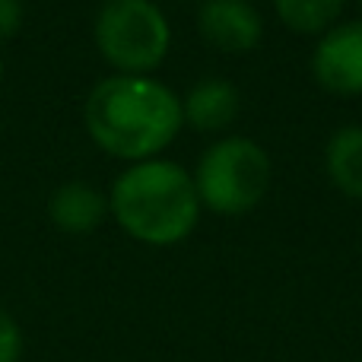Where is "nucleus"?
<instances>
[{
    "label": "nucleus",
    "mask_w": 362,
    "mask_h": 362,
    "mask_svg": "<svg viewBox=\"0 0 362 362\" xmlns=\"http://www.w3.org/2000/svg\"><path fill=\"white\" fill-rule=\"evenodd\" d=\"M197 29L206 45L226 54H245L264 38V19L251 0H204Z\"/></svg>",
    "instance_id": "423d86ee"
},
{
    "label": "nucleus",
    "mask_w": 362,
    "mask_h": 362,
    "mask_svg": "<svg viewBox=\"0 0 362 362\" xmlns=\"http://www.w3.org/2000/svg\"><path fill=\"white\" fill-rule=\"evenodd\" d=\"M51 223L67 235H86V232L99 229V223L108 213V197L99 187L86 185V181H67L61 185L48 200Z\"/></svg>",
    "instance_id": "6e6552de"
},
{
    "label": "nucleus",
    "mask_w": 362,
    "mask_h": 362,
    "mask_svg": "<svg viewBox=\"0 0 362 362\" xmlns=\"http://www.w3.org/2000/svg\"><path fill=\"white\" fill-rule=\"evenodd\" d=\"M325 169L331 185L353 200H362V127L350 124L331 134L325 150Z\"/></svg>",
    "instance_id": "1a4fd4ad"
},
{
    "label": "nucleus",
    "mask_w": 362,
    "mask_h": 362,
    "mask_svg": "<svg viewBox=\"0 0 362 362\" xmlns=\"http://www.w3.org/2000/svg\"><path fill=\"white\" fill-rule=\"evenodd\" d=\"M274 165L257 140L251 137H223L206 146L194 169L200 206L219 213V216H238L255 210L270 187Z\"/></svg>",
    "instance_id": "7ed1b4c3"
},
{
    "label": "nucleus",
    "mask_w": 362,
    "mask_h": 362,
    "mask_svg": "<svg viewBox=\"0 0 362 362\" xmlns=\"http://www.w3.org/2000/svg\"><path fill=\"white\" fill-rule=\"evenodd\" d=\"M108 210L131 238L153 248H169L194 232L200 197L185 165L156 156L134 163L115 178Z\"/></svg>",
    "instance_id": "f03ea898"
},
{
    "label": "nucleus",
    "mask_w": 362,
    "mask_h": 362,
    "mask_svg": "<svg viewBox=\"0 0 362 362\" xmlns=\"http://www.w3.org/2000/svg\"><path fill=\"white\" fill-rule=\"evenodd\" d=\"M185 127L181 95L153 76L115 74L86 99V131L99 150L127 163L156 159Z\"/></svg>",
    "instance_id": "f257e3e1"
},
{
    "label": "nucleus",
    "mask_w": 362,
    "mask_h": 362,
    "mask_svg": "<svg viewBox=\"0 0 362 362\" xmlns=\"http://www.w3.org/2000/svg\"><path fill=\"white\" fill-rule=\"evenodd\" d=\"M23 25V0H0V42L13 38Z\"/></svg>",
    "instance_id": "f8f14e48"
},
{
    "label": "nucleus",
    "mask_w": 362,
    "mask_h": 362,
    "mask_svg": "<svg viewBox=\"0 0 362 362\" xmlns=\"http://www.w3.org/2000/svg\"><path fill=\"white\" fill-rule=\"evenodd\" d=\"M23 359V327L16 325L10 312L0 308V362H19Z\"/></svg>",
    "instance_id": "9b49d317"
},
{
    "label": "nucleus",
    "mask_w": 362,
    "mask_h": 362,
    "mask_svg": "<svg viewBox=\"0 0 362 362\" xmlns=\"http://www.w3.org/2000/svg\"><path fill=\"white\" fill-rule=\"evenodd\" d=\"M346 0H274V13L286 29L299 35H325L331 25H337Z\"/></svg>",
    "instance_id": "9d476101"
},
{
    "label": "nucleus",
    "mask_w": 362,
    "mask_h": 362,
    "mask_svg": "<svg viewBox=\"0 0 362 362\" xmlns=\"http://www.w3.org/2000/svg\"><path fill=\"white\" fill-rule=\"evenodd\" d=\"M359 6H362V0H359Z\"/></svg>",
    "instance_id": "4468645a"
},
{
    "label": "nucleus",
    "mask_w": 362,
    "mask_h": 362,
    "mask_svg": "<svg viewBox=\"0 0 362 362\" xmlns=\"http://www.w3.org/2000/svg\"><path fill=\"white\" fill-rule=\"evenodd\" d=\"M312 76L334 95H362V19L337 23L318 38Z\"/></svg>",
    "instance_id": "39448f33"
},
{
    "label": "nucleus",
    "mask_w": 362,
    "mask_h": 362,
    "mask_svg": "<svg viewBox=\"0 0 362 362\" xmlns=\"http://www.w3.org/2000/svg\"><path fill=\"white\" fill-rule=\"evenodd\" d=\"M238 89L229 80H219V76H206V80L194 83L187 89V95L181 99V115H185V124L194 127L200 134H216L235 121L238 115Z\"/></svg>",
    "instance_id": "0eeeda50"
},
{
    "label": "nucleus",
    "mask_w": 362,
    "mask_h": 362,
    "mask_svg": "<svg viewBox=\"0 0 362 362\" xmlns=\"http://www.w3.org/2000/svg\"><path fill=\"white\" fill-rule=\"evenodd\" d=\"M95 45L118 74L150 76L172 48V25L153 0H105L95 16Z\"/></svg>",
    "instance_id": "20e7f679"
},
{
    "label": "nucleus",
    "mask_w": 362,
    "mask_h": 362,
    "mask_svg": "<svg viewBox=\"0 0 362 362\" xmlns=\"http://www.w3.org/2000/svg\"><path fill=\"white\" fill-rule=\"evenodd\" d=\"M0 76H4V61H0Z\"/></svg>",
    "instance_id": "ddd939ff"
}]
</instances>
